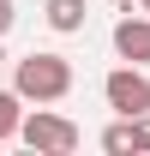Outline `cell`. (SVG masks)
Segmentation results:
<instances>
[{"label": "cell", "mask_w": 150, "mask_h": 156, "mask_svg": "<svg viewBox=\"0 0 150 156\" xmlns=\"http://www.w3.org/2000/svg\"><path fill=\"white\" fill-rule=\"evenodd\" d=\"M114 54L132 66H150V12H126L114 24Z\"/></svg>", "instance_id": "277c9868"}, {"label": "cell", "mask_w": 150, "mask_h": 156, "mask_svg": "<svg viewBox=\"0 0 150 156\" xmlns=\"http://www.w3.org/2000/svg\"><path fill=\"white\" fill-rule=\"evenodd\" d=\"M84 0H48L42 6V18H48V30H60V36H72V30H84Z\"/></svg>", "instance_id": "5b68a950"}, {"label": "cell", "mask_w": 150, "mask_h": 156, "mask_svg": "<svg viewBox=\"0 0 150 156\" xmlns=\"http://www.w3.org/2000/svg\"><path fill=\"white\" fill-rule=\"evenodd\" d=\"M138 12H150V0H138Z\"/></svg>", "instance_id": "30bf717a"}, {"label": "cell", "mask_w": 150, "mask_h": 156, "mask_svg": "<svg viewBox=\"0 0 150 156\" xmlns=\"http://www.w3.org/2000/svg\"><path fill=\"white\" fill-rule=\"evenodd\" d=\"M12 18H18V12H12V0H0V36L12 30Z\"/></svg>", "instance_id": "9c48e42d"}, {"label": "cell", "mask_w": 150, "mask_h": 156, "mask_svg": "<svg viewBox=\"0 0 150 156\" xmlns=\"http://www.w3.org/2000/svg\"><path fill=\"white\" fill-rule=\"evenodd\" d=\"M102 150H108V156H126L132 150V114H120L108 132H102Z\"/></svg>", "instance_id": "52a82bcc"}, {"label": "cell", "mask_w": 150, "mask_h": 156, "mask_svg": "<svg viewBox=\"0 0 150 156\" xmlns=\"http://www.w3.org/2000/svg\"><path fill=\"white\" fill-rule=\"evenodd\" d=\"M0 66H6V48H0Z\"/></svg>", "instance_id": "8fae6325"}, {"label": "cell", "mask_w": 150, "mask_h": 156, "mask_svg": "<svg viewBox=\"0 0 150 156\" xmlns=\"http://www.w3.org/2000/svg\"><path fill=\"white\" fill-rule=\"evenodd\" d=\"M132 150H150V108L132 114Z\"/></svg>", "instance_id": "ba28073f"}, {"label": "cell", "mask_w": 150, "mask_h": 156, "mask_svg": "<svg viewBox=\"0 0 150 156\" xmlns=\"http://www.w3.org/2000/svg\"><path fill=\"white\" fill-rule=\"evenodd\" d=\"M18 120H24V96L18 90H0V144L18 138Z\"/></svg>", "instance_id": "8992f818"}, {"label": "cell", "mask_w": 150, "mask_h": 156, "mask_svg": "<svg viewBox=\"0 0 150 156\" xmlns=\"http://www.w3.org/2000/svg\"><path fill=\"white\" fill-rule=\"evenodd\" d=\"M102 96H108L114 114H144V108H150V72H144V66H132V60H126V66H114V72L102 78Z\"/></svg>", "instance_id": "3957f363"}, {"label": "cell", "mask_w": 150, "mask_h": 156, "mask_svg": "<svg viewBox=\"0 0 150 156\" xmlns=\"http://www.w3.org/2000/svg\"><path fill=\"white\" fill-rule=\"evenodd\" d=\"M18 138L30 144V150H42V156H66V150H78V126H72L66 114H54L48 102H36V114L18 120Z\"/></svg>", "instance_id": "7a4b0ae2"}, {"label": "cell", "mask_w": 150, "mask_h": 156, "mask_svg": "<svg viewBox=\"0 0 150 156\" xmlns=\"http://www.w3.org/2000/svg\"><path fill=\"white\" fill-rule=\"evenodd\" d=\"M12 90L24 102H66L72 96V60L66 54H24L12 66Z\"/></svg>", "instance_id": "6da1fadb"}]
</instances>
